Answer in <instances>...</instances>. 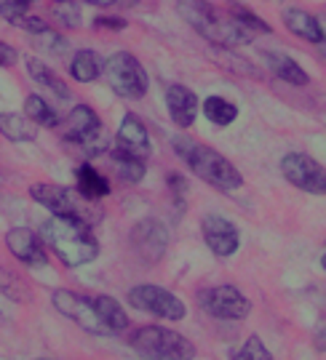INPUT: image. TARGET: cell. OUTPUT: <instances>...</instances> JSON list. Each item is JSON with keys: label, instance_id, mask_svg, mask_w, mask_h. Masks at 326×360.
<instances>
[{"label": "cell", "instance_id": "cell-35", "mask_svg": "<svg viewBox=\"0 0 326 360\" xmlns=\"http://www.w3.org/2000/svg\"><path fill=\"white\" fill-rule=\"evenodd\" d=\"M16 62H19V53H16V49L0 40V67H13Z\"/></svg>", "mask_w": 326, "mask_h": 360}, {"label": "cell", "instance_id": "cell-5", "mask_svg": "<svg viewBox=\"0 0 326 360\" xmlns=\"http://www.w3.org/2000/svg\"><path fill=\"white\" fill-rule=\"evenodd\" d=\"M105 80L120 99H142L147 94V72L142 62L129 51H118L107 59Z\"/></svg>", "mask_w": 326, "mask_h": 360}, {"label": "cell", "instance_id": "cell-40", "mask_svg": "<svg viewBox=\"0 0 326 360\" xmlns=\"http://www.w3.org/2000/svg\"><path fill=\"white\" fill-rule=\"evenodd\" d=\"M27 3H35V0H27ZM54 3H62V0H54Z\"/></svg>", "mask_w": 326, "mask_h": 360}, {"label": "cell", "instance_id": "cell-28", "mask_svg": "<svg viewBox=\"0 0 326 360\" xmlns=\"http://www.w3.org/2000/svg\"><path fill=\"white\" fill-rule=\"evenodd\" d=\"M230 13H233L241 25H246L251 32H273V30H270V25H268L265 19H260L257 13L249 11L246 6H241V3H235V0H230Z\"/></svg>", "mask_w": 326, "mask_h": 360}, {"label": "cell", "instance_id": "cell-33", "mask_svg": "<svg viewBox=\"0 0 326 360\" xmlns=\"http://www.w3.org/2000/svg\"><path fill=\"white\" fill-rule=\"evenodd\" d=\"M94 27H96V30H115V32H120V30L129 27V22H126L123 16H96V19H94Z\"/></svg>", "mask_w": 326, "mask_h": 360}, {"label": "cell", "instance_id": "cell-29", "mask_svg": "<svg viewBox=\"0 0 326 360\" xmlns=\"http://www.w3.org/2000/svg\"><path fill=\"white\" fill-rule=\"evenodd\" d=\"M233 360H273V355H270V349L265 347V342H262L260 336L251 334L244 342V347L233 355Z\"/></svg>", "mask_w": 326, "mask_h": 360}, {"label": "cell", "instance_id": "cell-32", "mask_svg": "<svg viewBox=\"0 0 326 360\" xmlns=\"http://www.w3.org/2000/svg\"><path fill=\"white\" fill-rule=\"evenodd\" d=\"M16 288H22V283H19V278L16 275H11V272L0 270V294L11 296V299H25V294L22 291H16Z\"/></svg>", "mask_w": 326, "mask_h": 360}, {"label": "cell", "instance_id": "cell-23", "mask_svg": "<svg viewBox=\"0 0 326 360\" xmlns=\"http://www.w3.org/2000/svg\"><path fill=\"white\" fill-rule=\"evenodd\" d=\"M110 166H113V171H115L120 179L126 181V184H139V181L144 179V174H147V166H144V160H139V158H131V155L120 153V150H110Z\"/></svg>", "mask_w": 326, "mask_h": 360}, {"label": "cell", "instance_id": "cell-26", "mask_svg": "<svg viewBox=\"0 0 326 360\" xmlns=\"http://www.w3.org/2000/svg\"><path fill=\"white\" fill-rule=\"evenodd\" d=\"M25 115L30 117L35 126H40V129H56V126H59L56 112H54L51 107H49V102H46L43 96H38V94H30L25 99Z\"/></svg>", "mask_w": 326, "mask_h": 360}, {"label": "cell", "instance_id": "cell-4", "mask_svg": "<svg viewBox=\"0 0 326 360\" xmlns=\"http://www.w3.org/2000/svg\"><path fill=\"white\" fill-rule=\"evenodd\" d=\"M131 349L144 360H193L196 345L180 331L166 326H139L129 336Z\"/></svg>", "mask_w": 326, "mask_h": 360}, {"label": "cell", "instance_id": "cell-39", "mask_svg": "<svg viewBox=\"0 0 326 360\" xmlns=\"http://www.w3.org/2000/svg\"><path fill=\"white\" fill-rule=\"evenodd\" d=\"M321 267H324V272H326V254L321 257Z\"/></svg>", "mask_w": 326, "mask_h": 360}, {"label": "cell", "instance_id": "cell-25", "mask_svg": "<svg viewBox=\"0 0 326 360\" xmlns=\"http://www.w3.org/2000/svg\"><path fill=\"white\" fill-rule=\"evenodd\" d=\"M201 110H203L206 120L214 123V126H220V129L233 126L235 117H238V107L233 102H227L225 96H206V102H203Z\"/></svg>", "mask_w": 326, "mask_h": 360}, {"label": "cell", "instance_id": "cell-12", "mask_svg": "<svg viewBox=\"0 0 326 360\" xmlns=\"http://www.w3.org/2000/svg\"><path fill=\"white\" fill-rule=\"evenodd\" d=\"M129 240L134 254L142 262L158 264L163 259V254H166V248H169V230L158 219H142V221L134 224Z\"/></svg>", "mask_w": 326, "mask_h": 360}, {"label": "cell", "instance_id": "cell-24", "mask_svg": "<svg viewBox=\"0 0 326 360\" xmlns=\"http://www.w3.org/2000/svg\"><path fill=\"white\" fill-rule=\"evenodd\" d=\"M99 70H102L99 56L92 49H80L73 56V62H70V75H73V80H78V83H94L99 77Z\"/></svg>", "mask_w": 326, "mask_h": 360}, {"label": "cell", "instance_id": "cell-34", "mask_svg": "<svg viewBox=\"0 0 326 360\" xmlns=\"http://www.w3.org/2000/svg\"><path fill=\"white\" fill-rule=\"evenodd\" d=\"M169 190H171V195H174V200L182 206L184 193H187V181H184L182 174H169Z\"/></svg>", "mask_w": 326, "mask_h": 360}, {"label": "cell", "instance_id": "cell-14", "mask_svg": "<svg viewBox=\"0 0 326 360\" xmlns=\"http://www.w3.org/2000/svg\"><path fill=\"white\" fill-rule=\"evenodd\" d=\"M6 248L16 262H22L27 267H46L49 264L46 245L40 240V235H35L30 227H13L6 232Z\"/></svg>", "mask_w": 326, "mask_h": 360}, {"label": "cell", "instance_id": "cell-36", "mask_svg": "<svg viewBox=\"0 0 326 360\" xmlns=\"http://www.w3.org/2000/svg\"><path fill=\"white\" fill-rule=\"evenodd\" d=\"M315 347L321 349V352H326V326L315 334Z\"/></svg>", "mask_w": 326, "mask_h": 360}, {"label": "cell", "instance_id": "cell-15", "mask_svg": "<svg viewBox=\"0 0 326 360\" xmlns=\"http://www.w3.org/2000/svg\"><path fill=\"white\" fill-rule=\"evenodd\" d=\"M115 150L131 155V158H139V160H147L150 153H153L147 126L134 112H126L123 120H120V129H118L115 136Z\"/></svg>", "mask_w": 326, "mask_h": 360}, {"label": "cell", "instance_id": "cell-13", "mask_svg": "<svg viewBox=\"0 0 326 360\" xmlns=\"http://www.w3.org/2000/svg\"><path fill=\"white\" fill-rule=\"evenodd\" d=\"M201 235L209 245V251L214 257L227 259L233 257L241 245V232L230 219L220 217V214H206L201 219Z\"/></svg>", "mask_w": 326, "mask_h": 360}, {"label": "cell", "instance_id": "cell-18", "mask_svg": "<svg viewBox=\"0 0 326 360\" xmlns=\"http://www.w3.org/2000/svg\"><path fill=\"white\" fill-rule=\"evenodd\" d=\"M281 19H284L289 32L297 35V38L308 40V43H324L326 40L321 22L315 19L313 13L302 11V8H287V11L281 13Z\"/></svg>", "mask_w": 326, "mask_h": 360}, {"label": "cell", "instance_id": "cell-31", "mask_svg": "<svg viewBox=\"0 0 326 360\" xmlns=\"http://www.w3.org/2000/svg\"><path fill=\"white\" fill-rule=\"evenodd\" d=\"M54 16L62 22L65 27H78L80 25V13H78V6L75 3H70V0H62V3H56V11Z\"/></svg>", "mask_w": 326, "mask_h": 360}, {"label": "cell", "instance_id": "cell-38", "mask_svg": "<svg viewBox=\"0 0 326 360\" xmlns=\"http://www.w3.org/2000/svg\"><path fill=\"white\" fill-rule=\"evenodd\" d=\"M118 3H120V6H134L137 0H118Z\"/></svg>", "mask_w": 326, "mask_h": 360}, {"label": "cell", "instance_id": "cell-19", "mask_svg": "<svg viewBox=\"0 0 326 360\" xmlns=\"http://www.w3.org/2000/svg\"><path fill=\"white\" fill-rule=\"evenodd\" d=\"M262 56H265V65H268V70H270L278 80H284V83H289V86H308V83H311L308 72H305V70H302V67L297 65L291 56H287V53L265 51Z\"/></svg>", "mask_w": 326, "mask_h": 360}, {"label": "cell", "instance_id": "cell-37", "mask_svg": "<svg viewBox=\"0 0 326 360\" xmlns=\"http://www.w3.org/2000/svg\"><path fill=\"white\" fill-rule=\"evenodd\" d=\"M86 3H92V6H99V8H107V6H115L118 0H86Z\"/></svg>", "mask_w": 326, "mask_h": 360}, {"label": "cell", "instance_id": "cell-30", "mask_svg": "<svg viewBox=\"0 0 326 360\" xmlns=\"http://www.w3.org/2000/svg\"><path fill=\"white\" fill-rule=\"evenodd\" d=\"M0 16L11 25H19L25 16H30V3L27 0H0Z\"/></svg>", "mask_w": 326, "mask_h": 360}, {"label": "cell", "instance_id": "cell-2", "mask_svg": "<svg viewBox=\"0 0 326 360\" xmlns=\"http://www.w3.org/2000/svg\"><path fill=\"white\" fill-rule=\"evenodd\" d=\"M180 16L196 30L201 38L220 46V49H238L254 40V32L241 25L230 11H220L206 0H180Z\"/></svg>", "mask_w": 326, "mask_h": 360}, {"label": "cell", "instance_id": "cell-20", "mask_svg": "<svg viewBox=\"0 0 326 360\" xmlns=\"http://www.w3.org/2000/svg\"><path fill=\"white\" fill-rule=\"evenodd\" d=\"M27 72H30V77L38 83L40 89L51 91L56 99H62V102L70 99V86H67L65 80L56 75L46 62H40L38 56H30V59H27Z\"/></svg>", "mask_w": 326, "mask_h": 360}, {"label": "cell", "instance_id": "cell-11", "mask_svg": "<svg viewBox=\"0 0 326 360\" xmlns=\"http://www.w3.org/2000/svg\"><path fill=\"white\" fill-rule=\"evenodd\" d=\"M102 120L94 112L89 104H78L70 110L65 123V139L80 144L83 150H89L92 155L102 153L105 150V139H102Z\"/></svg>", "mask_w": 326, "mask_h": 360}, {"label": "cell", "instance_id": "cell-22", "mask_svg": "<svg viewBox=\"0 0 326 360\" xmlns=\"http://www.w3.org/2000/svg\"><path fill=\"white\" fill-rule=\"evenodd\" d=\"M0 134L11 142H35L38 126L19 112H0Z\"/></svg>", "mask_w": 326, "mask_h": 360}, {"label": "cell", "instance_id": "cell-1", "mask_svg": "<svg viewBox=\"0 0 326 360\" xmlns=\"http://www.w3.org/2000/svg\"><path fill=\"white\" fill-rule=\"evenodd\" d=\"M40 240L65 267H83L99 257V240L94 238L92 224L83 219L51 214L40 227Z\"/></svg>", "mask_w": 326, "mask_h": 360}, {"label": "cell", "instance_id": "cell-21", "mask_svg": "<svg viewBox=\"0 0 326 360\" xmlns=\"http://www.w3.org/2000/svg\"><path fill=\"white\" fill-rule=\"evenodd\" d=\"M94 304H96V312H99V318H102L110 334H123L131 326L129 312L120 307V302L113 299V296H94Z\"/></svg>", "mask_w": 326, "mask_h": 360}, {"label": "cell", "instance_id": "cell-27", "mask_svg": "<svg viewBox=\"0 0 326 360\" xmlns=\"http://www.w3.org/2000/svg\"><path fill=\"white\" fill-rule=\"evenodd\" d=\"M32 43H35V49L43 53H51V56H62V53L67 51V40L56 32V30H51V27H46L43 32H35L32 35Z\"/></svg>", "mask_w": 326, "mask_h": 360}, {"label": "cell", "instance_id": "cell-6", "mask_svg": "<svg viewBox=\"0 0 326 360\" xmlns=\"http://www.w3.org/2000/svg\"><path fill=\"white\" fill-rule=\"evenodd\" d=\"M129 302L134 309H142L147 315H156L161 321L180 323L187 318V307L177 294L156 283H139L129 291Z\"/></svg>", "mask_w": 326, "mask_h": 360}, {"label": "cell", "instance_id": "cell-7", "mask_svg": "<svg viewBox=\"0 0 326 360\" xmlns=\"http://www.w3.org/2000/svg\"><path fill=\"white\" fill-rule=\"evenodd\" d=\"M30 198H32L35 203H40L43 208H49L54 217H75V219L89 221V224L94 221V219L86 214V208H92L94 203L86 200V198H80L78 190L73 193V190H67L62 184H54V181H38V184L30 187Z\"/></svg>", "mask_w": 326, "mask_h": 360}, {"label": "cell", "instance_id": "cell-17", "mask_svg": "<svg viewBox=\"0 0 326 360\" xmlns=\"http://www.w3.org/2000/svg\"><path fill=\"white\" fill-rule=\"evenodd\" d=\"M75 190H78L80 198L92 200V203H99L102 198L110 195V181H107L105 174H99V168H94L92 163H80L75 168Z\"/></svg>", "mask_w": 326, "mask_h": 360}, {"label": "cell", "instance_id": "cell-42", "mask_svg": "<svg viewBox=\"0 0 326 360\" xmlns=\"http://www.w3.org/2000/svg\"><path fill=\"white\" fill-rule=\"evenodd\" d=\"M38 360H49V358H38Z\"/></svg>", "mask_w": 326, "mask_h": 360}, {"label": "cell", "instance_id": "cell-9", "mask_svg": "<svg viewBox=\"0 0 326 360\" xmlns=\"http://www.w3.org/2000/svg\"><path fill=\"white\" fill-rule=\"evenodd\" d=\"M201 309L217 321H246L251 302L235 285H211L198 294Z\"/></svg>", "mask_w": 326, "mask_h": 360}, {"label": "cell", "instance_id": "cell-16", "mask_svg": "<svg viewBox=\"0 0 326 360\" xmlns=\"http://www.w3.org/2000/svg\"><path fill=\"white\" fill-rule=\"evenodd\" d=\"M166 110H169L171 120L180 126V129H190L193 123H196L198 117V110H201V104H198V96L193 89H187L182 83H171L169 89H166Z\"/></svg>", "mask_w": 326, "mask_h": 360}, {"label": "cell", "instance_id": "cell-41", "mask_svg": "<svg viewBox=\"0 0 326 360\" xmlns=\"http://www.w3.org/2000/svg\"><path fill=\"white\" fill-rule=\"evenodd\" d=\"M324 59H326V49H324Z\"/></svg>", "mask_w": 326, "mask_h": 360}, {"label": "cell", "instance_id": "cell-8", "mask_svg": "<svg viewBox=\"0 0 326 360\" xmlns=\"http://www.w3.org/2000/svg\"><path fill=\"white\" fill-rule=\"evenodd\" d=\"M51 304L56 307L59 315H65L67 321L78 323L86 334L113 336L110 331H107L105 323H102V318H99L94 299H89V296L75 294V291H70V288H56V291L51 294Z\"/></svg>", "mask_w": 326, "mask_h": 360}, {"label": "cell", "instance_id": "cell-3", "mask_svg": "<svg viewBox=\"0 0 326 360\" xmlns=\"http://www.w3.org/2000/svg\"><path fill=\"white\" fill-rule=\"evenodd\" d=\"M174 150H177V155L187 163V168L196 174L198 179L211 184L220 193H233V190H238L244 184L241 171L225 155L217 153L214 147H206V144L193 142V139L177 136L174 139Z\"/></svg>", "mask_w": 326, "mask_h": 360}, {"label": "cell", "instance_id": "cell-10", "mask_svg": "<svg viewBox=\"0 0 326 360\" xmlns=\"http://www.w3.org/2000/svg\"><path fill=\"white\" fill-rule=\"evenodd\" d=\"M284 179L308 195H326V168L305 153H289L281 160Z\"/></svg>", "mask_w": 326, "mask_h": 360}]
</instances>
